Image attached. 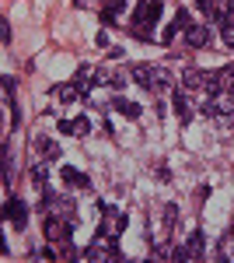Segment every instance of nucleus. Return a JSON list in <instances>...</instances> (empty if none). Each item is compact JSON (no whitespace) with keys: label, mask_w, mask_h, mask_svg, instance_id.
Wrapping results in <instances>:
<instances>
[{"label":"nucleus","mask_w":234,"mask_h":263,"mask_svg":"<svg viewBox=\"0 0 234 263\" xmlns=\"http://www.w3.org/2000/svg\"><path fill=\"white\" fill-rule=\"evenodd\" d=\"M220 39L224 46H234V21H220Z\"/></svg>","instance_id":"17"},{"label":"nucleus","mask_w":234,"mask_h":263,"mask_svg":"<svg viewBox=\"0 0 234 263\" xmlns=\"http://www.w3.org/2000/svg\"><path fill=\"white\" fill-rule=\"evenodd\" d=\"M175 221H178V207H175V203H168V207H164V228L172 232V228H175Z\"/></svg>","instance_id":"18"},{"label":"nucleus","mask_w":234,"mask_h":263,"mask_svg":"<svg viewBox=\"0 0 234 263\" xmlns=\"http://www.w3.org/2000/svg\"><path fill=\"white\" fill-rule=\"evenodd\" d=\"M175 116L182 120V126H185V123L193 120V109H189V102H185V95H182V91L175 95Z\"/></svg>","instance_id":"14"},{"label":"nucleus","mask_w":234,"mask_h":263,"mask_svg":"<svg viewBox=\"0 0 234 263\" xmlns=\"http://www.w3.org/2000/svg\"><path fill=\"white\" fill-rule=\"evenodd\" d=\"M74 134H77V137H88V134H91V123H88V116H77V120H74Z\"/></svg>","instance_id":"19"},{"label":"nucleus","mask_w":234,"mask_h":263,"mask_svg":"<svg viewBox=\"0 0 234 263\" xmlns=\"http://www.w3.org/2000/svg\"><path fill=\"white\" fill-rule=\"evenodd\" d=\"M63 182H67V186H80V190H88V186H91V176H84V172H77V168L67 165V168H63Z\"/></svg>","instance_id":"11"},{"label":"nucleus","mask_w":234,"mask_h":263,"mask_svg":"<svg viewBox=\"0 0 234 263\" xmlns=\"http://www.w3.org/2000/svg\"><path fill=\"white\" fill-rule=\"evenodd\" d=\"M112 105H116L119 116H126V120H140V105H137V102H130V99H116Z\"/></svg>","instance_id":"13"},{"label":"nucleus","mask_w":234,"mask_h":263,"mask_svg":"<svg viewBox=\"0 0 234 263\" xmlns=\"http://www.w3.org/2000/svg\"><path fill=\"white\" fill-rule=\"evenodd\" d=\"M126 7H130V0H109L105 11H101V21H105V25H116L119 14H126Z\"/></svg>","instance_id":"8"},{"label":"nucleus","mask_w":234,"mask_h":263,"mask_svg":"<svg viewBox=\"0 0 234 263\" xmlns=\"http://www.w3.org/2000/svg\"><path fill=\"white\" fill-rule=\"evenodd\" d=\"M0 42L11 46V25H7V21H0Z\"/></svg>","instance_id":"23"},{"label":"nucleus","mask_w":234,"mask_h":263,"mask_svg":"<svg viewBox=\"0 0 234 263\" xmlns=\"http://www.w3.org/2000/svg\"><path fill=\"white\" fill-rule=\"evenodd\" d=\"M56 95H59V102H77V99H80V91L74 88V84H59Z\"/></svg>","instance_id":"15"},{"label":"nucleus","mask_w":234,"mask_h":263,"mask_svg":"<svg viewBox=\"0 0 234 263\" xmlns=\"http://www.w3.org/2000/svg\"><path fill=\"white\" fill-rule=\"evenodd\" d=\"M4 214H7V221L14 224V232H21V228H28V207L18 200V197H11L7 200V207H4Z\"/></svg>","instance_id":"3"},{"label":"nucleus","mask_w":234,"mask_h":263,"mask_svg":"<svg viewBox=\"0 0 234 263\" xmlns=\"http://www.w3.org/2000/svg\"><path fill=\"white\" fill-rule=\"evenodd\" d=\"M53 256H56V253H53L49 246H35V249H32V260H53Z\"/></svg>","instance_id":"20"},{"label":"nucleus","mask_w":234,"mask_h":263,"mask_svg":"<svg viewBox=\"0 0 234 263\" xmlns=\"http://www.w3.org/2000/svg\"><path fill=\"white\" fill-rule=\"evenodd\" d=\"M59 134H74V120H59Z\"/></svg>","instance_id":"25"},{"label":"nucleus","mask_w":234,"mask_h":263,"mask_svg":"<svg viewBox=\"0 0 234 263\" xmlns=\"http://www.w3.org/2000/svg\"><path fill=\"white\" fill-rule=\"evenodd\" d=\"M185 253H189V260H199V256L206 253V235H203V228H196L193 235H189V242H185Z\"/></svg>","instance_id":"7"},{"label":"nucleus","mask_w":234,"mask_h":263,"mask_svg":"<svg viewBox=\"0 0 234 263\" xmlns=\"http://www.w3.org/2000/svg\"><path fill=\"white\" fill-rule=\"evenodd\" d=\"M172 88V78H168V70L164 67H154V78H151V91L161 95V91H168Z\"/></svg>","instance_id":"12"},{"label":"nucleus","mask_w":234,"mask_h":263,"mask_svg":"<svg viewBox=\"0 0 234 263\" xmlns=\"http://www.w3.org/2000/svg\"><path fill=\"white\" fill-rule=\"evenodd\" d=\"M185 42H189L193 49H203V46L210 42V25H189V28H185Z\"/></svg>","instance_id":"5"},{"label":"nucleus","mask_w":234,"mask_h":263,"mask_svg":"<svg viewBox=\"0 0 234 263\" xmlns=\"http://www.w3.org/2000/svg\"><path fill=\"white\" fill-rule=\"evenodd\" d=\"M0 84H4V95L11 99V95H14V84H18V81H14L11 74H4V81H0Z\"/></svg>","instance_id":"22"},{"label":"nucleus","mask_w":234,"mask_h":263,"mask_svg":"<svg viewBox=\"0 0 234 263\" xmlns=\"http://www.w3.org/2000/svg\"><path fill=\"white\" fill-rule=\"evenodd\" d=\"M182 81H185V88H193V91H210V95H217V91H220L217 70H199V67H185Z\"/></svg>","instance_id":"1"},{"label":"nucleus","mask_w":234,"mask_h":263,"mask_svg":"<svg viewBox=\"0 0 234 263\" xmlns=\"http://www.w3.org/2000/svg\"><path fill=\"white\" fill-rule=\"evenodd\" d=\"M46 179H49V168H46V162L32 165V182H35V186H46Z\"/></svg>","instance_id":"16"},{"label":"nucleus","mask_w":234,"mask_h":263,"mask_svg":"<svg viewBox=\"0 0 234 263\" xmlns=\"http://www.w3.org/2000/svg\"><path fill=\"white\" fill-rule=\"evenodd\" d=\"M122 57H126V49H119V46H112V49H109V60H122Z\"/></svg>","instance_id":"24"},{"label":"nucleus","mask_w":234,"mask_h":263,"mask_svg":"<svg viewBox=\"0 0 234 263\" xmlns=\"http://www.w3.org/2000/svg\"><path fill=\"white\" fill-rule=\"evenodd\" d=\"M130 74H133V81H137L140 88H147V91H151V78H154V67H151V63H133V67H130Z\"/></svg>","instance_id":"9"},{"label":"nucleus","mask_w":234,"mask_h":263,"mask_svg":"<svg viewBox=\"0 0 234 263\" xmlns=\"http://www.w3.org/2000/svg\"><path fill=\"white\" fill-rule=\"evenodd\" d=\"M185 28H189V11H178L175 21H172V28H168V32L161 35V39H164V42H172V39L178 35V32H185Z\"/></svg>","instance_id":"10"},{"label":"nucleus","mask_w":234,"mask_h":263,"mask_svg":"<svg viewBox=\"0 0 234 263\" xmlns=\"http://www.w3.org/2000/svg\"><path fill=\"white\" fill-rule=\"evenodd\" d=\"M35 151H39L46 162H56V158H59V144L49 141L46 134H35Z\"/></svg>","instance_id":"6"},{"label":"nucleus","mask_w":234,"mask_h":263,"mask_svg":"<svg viewBox=\"0 0 234 263\" xmlns=\"http://www.w3.org/2000/svg\"><path fill=\"white\" fill-rule=\"evenodd\" d=\"M95 70H98V67H91V63H80V67H77V78H74L70 84L77 88L80 95H88V91H91V84H95Z\"/></svg>","instance_id":"4"},{"label":"nucleus","mask_w":234,"mask_h":263,"mask_svg":"<svg viewBox=\"0 0 234 263\" xmlns=\"http://www.w3.org/2000/svg\"><path fill=\"white\" fill-rule=\"evenodd\" d=\"M161 11H164L161 0H137V7H133V25H154V21L161 18Z\"/></svg>","instance_id":"2"},{"label":"nucleus","mask_w":234,"mask_h":263,"mask_svg":"<svg viewBox=\"0 0 234 263\" xmlns=\"http://www.w3.org/2000/svg\"><path fill=\"white\" fill-rule=\"evenodd\" d=\"M196 7H199L203 14H210V18H217V0H196Z\"/></svg>","instance_id":"21"},{"label":"nucleus","mask_w":234,"mask_h":263,"mask_svg":"<svg viewBox=\"0 0 234 263\" xmlns=\"http://www.w3.org/2000/svg\"><path fill=\"white\" fill-rule=\"evenodd\" d=\"M74 4H77V7H84V4H88V0H74Z\"/></svg>","instance_id":"26"}]
</instances>
